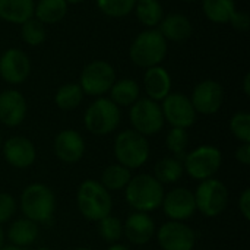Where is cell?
<instances>
[{
  "label": "cell",
  "mask_w": 250,
  "mask_h": 250,
  "mask_svg": "<svg viewBox=\"0 0 250 250\" xmlns=\"http://www.w3.org/2000/svg\"><path fill=\"white\" fill-rule=\"evenodd\" d=\"M126 202L136 212L158 209L164 198V186L152 174H138L130 179L125 189Z\"/></svg>",
  "instance_id": "1"
},
{
  "label": "cell",
  "mask_w": 250,
  "mask_h": 250,
  "mask_svg": "<svg viewBox=\"0 0 250 250\" xmlns=\"http://www.w3.org/2000/svg\"><path fill=\"white\" fill-rule=\"evenodd\" d=\"M76 205L81 215L88 221L98 223L113 211L110 192L97 180H83L76 192Z\"/></svg>",
  "instance_id": "2"
},
{
  "label": "cell",
  "mask_w": 250,
  "mask_h": 250,
  "mask_svg": "<svg viewBox=\"0 0 250 250\" xmlns=\"http://www.w3.org/2000/svg\"><path fill=\"white\" fill-rule=\"evenodd\" d=\"M21 209L25 218L37 224L48 223L56 211L54 192L42 183L26 186L21 195Z\"/></svg>",
  "instance_id": "3"
},
{
  "label": "cell",
  "mask_w": 250,
  "mask_h": 250,
  "mask_svg": "<svg viewBox=\"0 0 250 250\" xmlns=\"http://www.w3.org/2000/svg\"><path fill=\"white\" fill-rule=\"evenodd\" d=\"M151 149L145 136L133 129L120 132L114 139V157L129 170L141 168L149 158Z\"/></svg>",
  "instance_id": "4"
},
{
  "label": "cell",
  "mask_w": 250,
  "mask_h": 250,
  "mask_svg": "<svg viewBox=\"0 0 250 250\" xmlns=\"http://www.w3.org/2000/svg\"><path fill=\"white\" fill-rule=\"evenodd\" d=\"M167 54V41L160 31H144L141 32L130 45V59L139 66L149 69L158 66Z\"/></svg>",
  "instance_id": "5"
},
{
  "label": "cell",
  "mask_w": 250,
  "mask_h": 250,
  "mask_svg": "<svg viewBox=\"0 0 250 250\" xmlns=\"http://www.w3.org/2000/svg\"><path fill=\"white\" fill-rule=\"evenodd\" d=\"M195 195L196 211H199L207 218H215L221 215L229 205V189L227 186L214 177L202 180Z\"/></svg>",
  "instance_id": "6"
},
{
  "label": "cell",
  "mask_w": 250,
  "mask_h": 250,
  "mask_svg": "<svg viewBox=\"0 0 250 250\" xmlns=\"http://www.w3.org/2000/svg\"><path fill=\"white\" fill-rule=\"evenodd\" d=\"M85 127L95 136H105L114 132L120 123V110L110 98L95 100L85 111Z\"/></svg>",
  "instance_id": "7"
},
{
  "label": "cell",
  "mask_w": 250,
  "mask_h": 250,
  "mask_svg": "<svg viewBox=\"0 0 250 250\" xmlns=\"http://www.w3.org/2000/svg\"><path fill=\"white\" fill-rule=\"evenodd\" d=\"M223 164V154L212 145H202L188 152L183 158V170L195 180H207L217 174Z\"/></svg>",
  "instance_id": "8"
},
{
  "label": "cell",
  "mask_w": 250,
  "mask_h": 250,
  "mask_svg": "<svg viewBox=\"0 0 250 250\" xmlns=\"http://www.w3.org/2000/svg\"><path fill=\"white\" fill-rule=\"evenodd\" d=\"M129 117L133 130H136L145 138L158 133L166 122L161 111V105L151 98H141L133 103Z\"/></svg>",
  "instance_id": "9"
},
{
  "label": "cell",
  "mask_w": 250,
  "mask_h": 250,
  "mask_svg": "<svg viewBox=\"0 0 250 250\" xmlns=\"http://www.w3.org/2000/svg\"><path fill=\"white\" fill-rule=\"evenodd\" d=\"M116 82V73L111 64L97 60L85 66L81 73V88L88 95H103L110 91Z\"/></svg>",
  "instance_id": "10"
},
{
  "label": "cell",
  "mask_w": 250,
  "mask_h": 250,
  "mask_svg": "<svg viewBox=\"0 0 250 250\" xmlns=\"http://www.w3.org/2000/svg\"><path fill=\"white\" fill-rule=\"evenodd\" d=\"M161 111L164 120H167L173 127L188 129L196 120V111L192 105L190 98L179 92L168 94L163 100Z\"/></svg>",
  "instance_id": "11"
},
{
  "label": "cell",
  "mask_w": 250,
  "mask_h": 250,
  "mask_svg": "<svg viewBox=\"0 0 250 250\" xmlns=\"http://www.w3.org/2000/svg\"><path fill=\"white\" fill-rule=\"evenodd\" d=\"M158 245L163 250H193L196 245L195 231L182 221H167L157 233Z\"/></svg>",
  "instance_id": "12"
},
{
  "label": "cell",
  "mask_w": 250,
  "mask_h": 250,
  "mask_svg": "<svg viewBox=\"0 0 250 250\" xmlns=\"http://www.w3.org/2000/svg\"><path fill=\"white\" fill-rule=\"evenodd\" d=\"M161 208L170 221H186L196 212L195 195L186 188H177L164 193Z\"/></svg>",
  "instance_id": "13"
},
{
  "label": "cell",
  "mask_w": 250,
  "mask_h": 250,
  "mask_svg": "<svg viewBox=\"0 0 250 250\" xmlns=\"http://www.w3.org/2000/svg\"><path fill=\"white\" fill-rule=\"evenodd\" d=\"M223 100H224L223 86L218 82L208 79L196 85L190 101L196 113L209 116V114H215L221 108Z\"/></svg>",
  "instance_id": "14"
},
{
  "label": "cell",
  "mask_w": 250,
  "mask_h": 250,
  "mask_svg": "<svg viewBox=\"0 0 250 250\" xmlns=\"http://www.w3.org/2000/svg\"><path fill=\"white\" fill-rule=\"evenodd\" d=\"M3 157L9 166L23 170L31 167L37 158V149L32 141L25 136H12L3 145Z\"/></svg>",
  "instance_id": "15"
},
{
  "label": "cell",
  "mask_w": 250,
  "mask_h": 250,
  "mask_svg": "<svg viewBox=\"0 0 250 250\" xmlns=\"http://www.w3.org/2000/svg\"><path fill=\"white\" fill-rule=\"evenodd\" d=\"M53 148L56 157L66 164H75L85 155V141L82 135L73 129L59 132L54 138Z\"/></svg>",
  "instance_id": "16"
},
{
  "label": "cell",
  "mask_w": 250,
  "mask_h": 250,
  "mask_svg": "<svg viewBox=\"0 0 250 250\" xmlns=\"http://www.w3.org/2000/svg\"><path fill=\"white\" fill-rule=\"evenodd\" d=\"M31 72L28 56L18 48L7 50L0 57V75L9 83H22Z\"/></svg>",
  "instance_id": "17"
},
{
  "label": "cell",
  "mask_w": 250,
  "mask_h": 250,
  "mask_svg": "<svg viewBox=\"0 0 250 250\" xmlns=\"http://www.w3.org/2000/svg\"><path fill=\"white\" fill-rule=\"evenodd\" d=\"M26 101L21 92L9 89L0 94V122L4 126H19L26 117Z\"/></svg>",
  "instance_id": "18"
},
{
  "label": "cell",
  "mask_w": 250,
  "mask_h": 250,
  "mask_svg": "<svg viewBox=\"0 0 250 250\" xmlns=\"http://www.w3.org/2000/svg\"><path fill=\"white\" fill-rule=\"evenodd\" d=\"M123 234L136 246L146 245L155 236V223L146 212H133L123 224Z\"/></svg>",
  "instance_id": "19"
},
{
  "label": "cell",
  "mask_w": 250,
  "mask_h": 250,
  "mask_svg": "<svg viewBox=\"0 0 250 250\" xmlns=\"http://www.w3.org/2000/svg\"><path fill=\"white\" fill-rule=\"evenodd\" d=\"M144 86L148 98L154 101H163L171 89V78L168 72L160 66H152L146 69L144 76Z\"/></svg>",
  "instance_id": "20"
},
{
  "label": "cell",
  "mask_w": 250,
  "mask_h": 250,
  "mask_svg": "<svg viewBox=\"0 0 250 250\" xmlns=\"http://www.w3.org/2000/svg\"><path fill=\"white\" fill-rule=\"evenodd\" d=\"M40 234L38 224L28 220V218H19L13 221L7 230V239L12 243V246L16 248H26L31 246Z\"/></svg>",
  "instance_id": "21"
},
{
  "label": "cell",
  "mask_w": 250,
  "mask_h": 250,
  "mask_svg": "<svg viewBox=\"0 0 250 250\" xmlns=\"http://www.w3.org/2000/svg\"><path fill=\"white\" fill-rule=\"evenodd\" d=\"M160 34L171 41H185L192 35L190 21L179 13L168 15L160 22Z\"/></svg>",
  "instance_id": "22"
},
{
  "label": "cell",
  "mask_w": 250,
  "mask_h": 250,
  "mask_svg": "<svg viewBox=\"0 0 250 250\" xmlns=\"http://www.w3.org/2000/svg\"><path fill=\"white\" fill-rule=\"evenodd\" d=\"M34 15L32 0H0V18L10 23H23Z\"/></svg>",
  "instance_id": "23"
},
{
  "label": "cell",
  "mask_w": 250,
  "mask_h": 250,
  "mask_svg": "<svg viewBox=\"0 0 250 250\" xmlns=\"http://www.w3.org/2000/svg\"><path fill=\"white\" fill-rule=\"evenodd\" d=\"M183 163L174 157H163L154 166V177L164 186L179 182L183 176Z\"/></svg>",
  "instance_id": "24"
},
{
  "label": "cell",
  "mask_w": 250,
  "mask_h": 250,
  "mask_svg": "<svg viewBox=\"0 0 250 250\" xmlns=\"http://www.w3.org/2000/svg\"><path fill=\"white\" fill-rule=\"evenodd\" d=\"M130 179H132V170H129L125 166L117 163V164H111L104 168L100 183L108 192H120V190L126 189Z\"/></svg>",
  "instance_id": "25"
},
{
  "label": "cell",
  "mask_w": 250,
  "mask_h": 250,
  "mask_svg": "<svg viewBox=\"0 0 250 250\" xmlns=\"http://www.w3.org/2000/svg\"><path fill=\"white\" fill-rule=\"evenodd\" d=\"M110 95L116 105L129 107L139 100V85L133 79H120L110 88Z\"/></svg>",
  "instance_id": "26"
},
{
  "label": "cell",
  "mask_w": 250,
  "mask_h": 250,
  "mask_svg": "<svg viewBox=\"0 0 250 250\" xmlns=\"http://www.w3.org/2000/svg\"><path fill=\"white\" fill-rule=\"evenodd\" d=\"M67 12L66 0H40L34 6V13L41 23H57Z\"/></svg>",
  "instance_id": "27"
},
{
  "label": "cell",
  "mask_w": 250,
  "mask_h": 250,
  "mask_svg": "<svg viewBox=\"0 0 250 250\" xmlns=\"http://www.w3.org/2000/svg\"><path fill=\"white\" fill-rule=\"evenodd\" d=\"M207 18L215 23H226L236 12L234 0H204L202 3Z\"/></svg>",
  "instance_id": "28"
},
{
  "label": "cell",
  "mask_w": 250,
  "mask_h": 250,
  "mask_svg": "<svg viewBox=\"0 0 250 250\" xmlns=\"http://www.w3.org/2000/svg\"><path fill=\"white\" fill-rule=\"evenodd\" d=\"M82 98H83V91H82V88L79 85L66 83V85L60 86L57 89L54 101H56V105L60 110L70 111V110L76 108L81 104Z\"/></svg>",
  "instance_id": "29"
},
{
  "label": "cell",
  "mask_w": 250,
  "mask_h": 250,
  "mask_svg": "<svg viewBox=\"0 0 250 250\" xmlns=\"http://www.w3.org/2000/svg\"><path fill=\"white\" fill-rule=\"evenodd\" d=\"M136 16L141 23L155 26L163 19V7L158 0H136Z\"/></svg>",
  "instance_id": "30"
},
{
  "label": "cell",
  "mask_w": 250,
  "mask_h": 250,
  "mask_svg": "<svg viewBox=\"0 0 250 250\" xmlns=\"http://www.w3.org/2000/svg\"><path fill=\"white\" fill-rule=\"evenodd\" d=\"M166 145H167V149L173 154V157L182 161L188 154V145H189L188 130L180 129V127H173L167 133Z\"/></svg>",
  "instance_id": "31"
},
{
  "label": "cell",
  "mask_w": 250,
  "mask_h": 250,
  "mask_svg": "<svg viewBox=\"0 0 250 250\" xmlns=\"http://www.w3.org/2000/svg\"><path fill=\"white\" fill-rule=\"evenodd\" d=\"M98 234L104 242L110 245L117 243L123 234V224L117 217H113L110 214L98 221Z\"/></svg>",
  "instance_id": "32"
},
{
  "label": "cell",
  "mask_w": 250,
  "mask_h": 250,
  "mask_svg": "<svg viewBox=\"0 0 250 250\" xmlns=\"http://www.w3.org/2000/svg\"><path fill=\"white\" fill-rule=\"evenodd\" d=\"M100 10L108 16L120 18L129 15L136 4V0H97Z\"/></svg>",
  "instance_id": "33"
},
{
  "label": "cell",
  "mask_w": 250,
  "mask_h": 250,
  "mask_svg": "<svg viewBox=\"0 0 250 250\" xmlns=\"http://www.w3.org/2000/svg\"><path fill=\"white\" fill-rule=\"evenodd\" d=\"M22 38L29 45H40L45 40V28L38 19H28L22 23Z\"/></svg>",
  "instance_id": "34"
},
{
  "label": "cell",
  "mask_w": 250,
  "mask_h": 250,
  "mask_svg": "<svg viewBox=\"0 0 250 250\" xmlns=\"http://www.w3.org/2000/svg\"><path fill=\"white\" fill-rule=\"evenodd\" d=\"M230 130L242 144L250 142V114L246 111L236 113L230 120Z\"/></svg>",
  "instance_id": "35"
},
{
  "label": "cell",
  "mask_w": 250,
  "mask_h": 250,
  "mask_svg": "<svg viewBox=\"0 0 250 250\" xmlns=\"http://www.w3.org/2000/svg\"><path fill=\"white\" fill-rule=\"evenodd\" d=\"M16 214V201L10 193H0V226Z\"/></svg>",
  "instance_id": "36"
},
{
  "label": "cell",
  "mask_w": 250,
  "mask_h": 250,
  "mask_svg": "<svg viewBox=\"0 0 250 250\" xmlns=\"http://www.w3.org/2000/svg\"><path fill=\"white\" fill-rule=\"evenodd\" d=\"M229 22H231V25H233L237 31L246 32V31L249 29V15L245 13V12H237V10H236V12L231 15V18H230Z\"/></svg>",
  "instance_id": "37"
},
{
  "label": "cell",
  "mask_w": 250,
  "mask_h": 250,
  "mask_svg": "<svg viewBox=\"0 0 250 250\" xmlns=\"http://www.w3.org/2000/svg\"><path fill=\"white\" fill-rule=\"evenodd\" d=\"M239 211L246 221L250 220V189H245L239 198Z\"/></svg>",
  "instance_id": "38"
},
{
  "label": "cell",
  "mask_w": 250,
  "mask_h": 250,
  "mask_svg": "<svg viewBox=\"0 0 250 250\" xmlns=\"http://www.w3.org/2000/svg\"><path fill=\"white\" fill-rule=\"evenodd\" d=\"M236 160H237L240 164H243V166H249L250 164V142L239 145V148L236 149Z\"/></svg>",
  "instance_id": "39"
},
{
  "label": "cell",
  "mask_w": 250,
  "mask_h": 250,
  "mask_svg": "<svg viewBox=\"0 0 250 250\" xmlns=\"http://www.w3.org/2000/svg\"><path fill=\"white\" fill-rule=\"evenodd\" d=\"M107 250H130L127 246H125V245H120V243H113V245H110L108 246V249Z\"/></svg>",
  "instance_id": "40"
},
{
  "label": "cell",
  "mask_w": 250,
  "mask_h": 250,
  "mask_svg": "<svg viewBox=\"0 0 250 250\" xmlns=\"http://www.w3.org/2000/svg\"><path fill=\"white\" fill-rule=\"evenodd\" d=\"M245 94L246 95H250V75L248 73L246 76H245Z\"/></svg>",
  "instance_id": "41"
},
{
  "label": "cell",
  "mask_w": 250,
  "mask_h": 250,
  "mask_svg": "<svg viewBox=\"0 0 250 250\" xmlns=\"http://www.w3.org/2000/svg\"><path fill=\"white\" fill-rule=\"evenodd\" d=\"M4 246V231H3V229L0 227V249Z\"/></svg>",
  "instance_id": "42"
},
{
  "label": "cell",
  "mask_w": 250,
  "mask_h": 250,
  "mask_svg": "<svg viewBox=\"0 0 250 250\" xmlns=\"http://www.w3.org/2000/svg\"><path fill=\"white\" fill-rule=\"evenodd\" d=\"M0 250H23V249H22V248H16V246H12V245H10V246H3Z\"/></svg>",
  "instance_id": "43"
},
{
  "label": "cell",
  "mask_w": 250,
  "mask_h": 250,
  "mask_svg": "<svg viewBox=\"0 0 250 250\" xmlns=\"http://www.w3.org/2000/svg\"><path fill=\"white\" fill-rule=\"evenodd\" d=\"M83 0H66V3H72V4H76V3H82Z\"/></svg>",
  "instance_id": "44"
},
{
  "label": "cell",
  "mask_w": 250,
  "mask_h": 250,
  "mask_svg": "<svg viewBox=\"0 0 250 250\" xmlns=\"http://www.w3.org/2000/svg\"><path fill=\"white\" fill-rule=\"evenodd\" d=\"M37 250H51L50 248H47V246H41V248H38Z\"/></svg>",
  "instance_id": "45"
},
{
  "label": "cell",
  "mask_w": 250,
  "mask_h": 250,
  "mask_svg": "<svg viewBox=\"0 0 250 250\" xmlns=\"http://www.w3.org/2000/svg\"><path fill=\"white\" fill-rule=\"evenodd\" d=\"M75 250H92V249H89V248H76Z\"/></svg>",
  "instance_id": "46"
},
{
  "label": "cell",
  "mask_w": 250,
  "mask_h": 250,
  "mask_svg": "<svg viewBox=\"0 0 250 250\" xmlns=\"http://www.w3.org/2000/svg\"><path fill=\"white\" fill-rule=\"evenodd\" d=\"M0 146H1V138H0Z\"/></svg>",
  "instance_id": "47"
},
{
  "label": "cell",
  "mask_w": 250,
  "mask_h": 250,
  "mask_svg": "<svg viewBox=\"0 0 250 250\" xmlns=\"http://www.w3.org/2000/svg\"><path fill=\"white\" fill-rule=\"evenodd\" d=\"M185 1H192V0H185Z\"/></svg>",
  "instance_id": "48"
}]
</instances>
